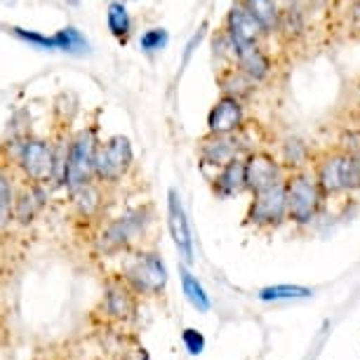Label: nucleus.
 <instances>
[{
    "label": "nucleus",
    "instance_id": "1",
    "mask_svg": "<svg viewBox=\"0 0 360 360\" xmlns=\"http://www.w3.org/2000/svg\"><path fill=\"white\" fill-rule=\"evenodd\" d=\"M120 278L137 297H158L167 288V266L153 250H134L125 257Z\"/></svg>",
    "mask_w": 360,
    "mask_h": 360
},
{
    "label": "nucleus",
    "instance_id": "2",
    "mask_svg": "<svg viewBox=\"0 0 360 360\" xmlns=\"http://www.w3.org/2000/svg\"><path fill=\"white\" fill-rule=\"evenodd\" d=\"M285 205H288V221L297 226H309L323 207L325 195L318 186L316 176L307 169H292L285 176Z\"/></svg>",
    "mask_w": 360,
    "mask_h": 360
},
{
    "label": "nucleus",
    "instance_id": "3",
    "mask_svg": "<svg viewBox=\"0 0 360 360\" xmlns=\"http://www.w3.org/2000/svg\"><path fill=\"white\" fill-rule=\"evenodd\" d=\"M17 146L15 155H10V162L19 172V179L33 181V184H50L54 179V146L50 139L43 137H24L12 141Z\"/></svg>",
    "mask_w": 360,
    "mask_h": 360
},
{
    "label": "nucleus",
    "instance_id": "4",
    "mask_svg": "<svg viewBox=\"0 0 360 360\" xmlns=\"http://www.w3.org/2000/svg\"><path fill=\"white\" fill-rule=\"evenodd\" d=\"M99 137L97 127H83L69 141V155L64 167V188L69 193L94 181V155H97Z\"/></svg>",
    "mask_w": 360,
    "mask_h": 360
},
{
    "label": "nucleus",
    "instance_id": "5",
    "mask_svg": "<svg viewBox=\"0 0 360 360\" xmlns=\"http://www.w3.org/2000/svg\"><path fill=\"white\" fill-rule=\"evenodd\" d=\"M316 181L321 186L323 195L346 193L360 188V158L344 153L342 148L325 153L316 162Z\"/></svg>",
    "mask_w": 360,
    "mask_h": 360
},
{
    "label": "nucleus",
    "instance_id": "6",
    "mask_svg": "<svg viewBox=\"0 0 360 360\" xmlns=\"http://www.w3.org/2000/svg\"><path fill=\"white\" fill-rule=\"evenodd\" d=\"M134 162L132 141L123 134H113L106 141H99L97 155H94V181L101 186L118 184L130 172Z\"/></svg>",
    "mask_w": 360,
    "mask_h": 360
},
{
    "label": "nucleus",
    "instance_id": "7",
    "mask_svg": "<svg viewBox=\"0 0 360 360\" xmlns=\"http://www.w3.org/2000/svg\"><path fill=\"white\" fill-rule=\"evenodd\" d=\"M146 212L144 210H134V212H127L118 219H111L101 229L99 233V252L104 255H120V252H130V250L137 245V240L146 233L148 226Z\"/></svg>",
    "mask_w": 360,
    "mask_h": 360
},
{
    "label": "nucleus",
    "instance_id": "8",
    "mask_svg": "<svg viewBox=\"0 0 360 360\" xmlns=\"http://www.w3.org/2000/svg\"><path fill=\"white\" fill-rule=\"evenodd\" d=\"M285 181V179H283ZM276 184L266 191L252 193L245 219L255 229H278L288 219V205H285V184Z\"/></svg>",
    "mask_w": 360,
    "mask_h": 360
},
{
    "label": "nucleus",
    "instance_id": "9",
    "mask_svg": "<svg viewBox=\"0 0 360 360\" xmlns=\"http://www.w3.org/2000/svg\"><path fill=\"white\" fill-rule=\"evenodd\" d=\"M167 229H169V236H172L176 252L181 257V264L191 266L195 259L191 224H188L186 210L181 205V198H179V193H176V188H169L167 191Z\"/></svg>",
    "mask_w": 360,
    "mask_h": 360
},
{
    "label": "nucleus",
    "instance_id": "10",
    "mask_svg": "<svg viewBox=\"0 0 360 360\" xmlns=\"http://www.w3.org/2000/svg\"><path fill=\"white\" fill-rule=\"evenodd\" d=\"M285 179L283 167L274 155L266 151H252L245 155V186L250 193H259L281 184Z\"/></svg>",
    "mask_w": 360,
    "mask_h": 360
},
{
    "label": "nucleus",
    "instance_id": "11",
    "mask_svg": "<svg viewBox=\"0 0 360 360\" xmlns=\"http://www.w3.org/2000/svg\"><path fill=\"white\" fill-rule=\"evenodd\" d=\"M137 309H139V297L123 283V278L120 276L108 278L104 288L106 316L118 323H130L137 318Z\"/></svg>",
    "mask_w": 360,
    "mask_h": 360
},
{
    "label": "nucleus",
    "instance_id": "12",
    "mask_svg": "<svg viewBox=\"0 0 360 360\" xmlns=\"http://www.w3.org/2000/svg\"><path fill=\"white\" fill-rule=\"evenodd\" d=\"M47 205V191L43 184H33V181L17 179L15 191V221L22 226H29L38 219Z\"/></svg>",
    "mask_w": 360,
    "mask_h": 360
},
{
    "label": "nucleus",
    "instance_id": "13",
    "mask_svg": "<svg viewBox=\"0 0 360 360\" xmlns=\"http://www.w3.org/2000/svg\"><path fill=\"white\" fill-rule=\"evenodd\" d=\"M243 141L236 134H207L200 139V162L214 169L224 167L233 158H240Z\"/></svg>",
    "mask_w": 360,
    "mask_h": 360
},
{
    "label": "nucleus",
    "instance_id": "14",
    "mask_svg": "<svg viewBox=\"0 0 360 360\" xmlns=\"http://www.w3.org/2000/svg\"><path fill=\"white\" fill-rule=\"evenodd\" d=\"M243 104L233 97H219L207 113V134H236L243 130Z\"/></svg>",
    "mask_w": 360,
    "mask_h": 360
},
{
    "label": "nucleus",
    "instance_id": "15",
    "mask_svg": "<svg viewBox=\"0 0 360 360\" xmlns=\"http://www.w3.org/2000/svg\"><path fill=\"white\" fill-rule=\"evenodd\" d=\"M224 33L231 40V45L236 47V45H252V43L259 45V40L266 31L262 29L259 22L240 3H236L226 15V29H224Z\"/></svg>",
    "mask_w": 360,
    "mask_h": 360
},
{
    "label": "nucleus",
    "instance_id": "16",
    "mask_svg": "<svg viewBox=\"0 0 360 360\" xmlns=\"http://www.w3.org/2000/svg\"><path fill=\"white\" fill-rule=\"evenodd\" d=\"M212 191H214L217 198H233V195H240L243 191H248V186H245V155L233 158L224 167L217 169V174L212 179Z\"/></svg>",
    "mask_w": 360,
    "mask_h": 360
},
{
    "label": "nucleus",
    "instance_id": "17",
    "mask_svg": "<svg viewBox=\"0 0 360 360\" xmlns=\"http://www.w3.org/2000/svg\"><path fill=\"white\" fill-rule=\"evenodd\" d=\"M233 62H236V69L245 73L252 83L264 80L271 73V59H269V54L264 52L262 45H255V43L252 45H236Z\"/></svg>",
    "mask_w": 360,
    "mask_h": 360
},
{
    "label": "nucleus",
    "instance_id": "18",
    "mask_svg": "<svg viewBox=\"0 0 360 360\" xmlns=\"http://www.w3.org/2000/svg\"><path fill=\"white\" fill-rule=\"evenodd\" d=\"M17 174L10 160H0V233H8L15 224Z\"/></svg>",
    "mask_w": 360,
    "mask_h": 360
},
{
    "label": "nucleus",
    "instance_id": "19",
    "mask_svg": "<svg viewBox=\"0 0 360 360\" xmlns=\"http://www.w3.org/2000/svg\"><path fill=\"white\" fill-rule=\"evenodd\" d=\"M69 195L80 219H94L104 210V193H101L99 181H90V184L80 186L78 191H73Z\"/></svg>",
    "mask_w": 360,
    "mask_h": 360
},
{
    "label": "nucleus",
    "instance_id": "20",
    "mask_svg": "<svg viewBox=\"0 0 360 360\" xmlns=\"http://www.w3.org/2000/svg\"><path fill=\"white\" fill-rule=\"evenodd\" d=\"M179 281H181V292H184L186 302L198 311V314H207L212 309V302H210L207 290L202 288V283L195 278L191 271H188L186 264H179Z\"/></svg>",
    "mask_w": 360,
    "mask_h": 360
},
{
    "label": "nucleus",
    "instance_id": "21",
    "mask_svg": "<svg viewBox=\"0 0 360 360\" xmlns=\"http://www.w3.org/2000/svg\"><path fill=\"white\" fill-rule=\"evenodd\" d=\"M238 3L259 22L264 31H274L281 24V10H278L276 0H238Z\"/></svg>",
    "mask_w": 360,
    "mask_h": 360
},
{
    "label": "nucleus",
    "instance_id": "22",
    "mask_svg": "<svg viewBox=\"0 0 360 360\" xmlns=\"http://www.w3.org/2000/svg\"><path fill=\"white\" fill-rule=\"evenodd\" d=\"M106 26H108V31H111V36L115 40L127 43V38H130V33H132V19H130V15H127V8H125L123 0H113V3L108 5Z\"/></svg>",
    "mask_w": 360,
    "mask_h": 360
},
{
    "label": "nucleus",
    "instance_id": "23",
    "mask_svg": "<svg viewBox=\"0 0 360 360\" xmlns=\"http://www.w3.org/2000/svg\"><path fill=\"white\" fill-rule=\"evenodd\" d=\"M219 85L224 90V97H233L240 101L243 97H248V94L252 92L255 83L243 71H238L236 66H231V69H224L219 73Z\"/></svg>",
    "mask_w": 360,
    "mask_h": 360
},
{
    "label": "nucleus",
    "instance_id": "24",
    "mask_svg": "<svg viewBox=\"0 0 360 360\" xmlns=\"http://www.w3.org/2000/svg\"><path fill=\"white\" fill-rule=\"evenodd\" d=\"M262 302H295V299H309L314 297V290L304 285H269L257 292Z\"/></svg>",
    "mask_w": 360,
    "mask_h": 360
},
{
    "label": "nucleus",
    "instance_id": "25",
    "mask_svg": "<svg viewBox=\"0 0 360 360\" xmlns=\"http://www.w3.org/2000/svg\"><path fill=\"white\" fill-rule=\"evenodd\" d=\"M54 40H57V50L62 52H69V54H80V52H87L90 43L85 40V36L80 33L78 29L73 26H66V29L54 33Z\"/></svg>",
    "mask_w": 360,
    "mask_h": 360
},
{
    "label": "nucleus",
    "instance_id": "26",
    "mask_svg": "<svg viewBox=\"0 0 360 360\" xmlns=\"http://www.w3.org/2000/svg\"><path fill=\"white\" fill-rule=\"evenodd\" d=\"M10 33L12 36H17L19 40H24V43H29L33 47H40V50H57V40H54V36H43V33H36V31L19 29V26H12Z\"/></svg>",
    "mask_w": 360,
    "mask_h": 360
},
{
    "label": "nucleus",
    "instance_id": "27",
    "mask_svg": "<svg viewBox=\"0 0 360 360\" xmlns=\"http://www.w3.org/2000/svg\"><path fill=\"white\" fill-rule=\"evenodd\" d=\"M167 31L165 29H148L141 33V38H139V47H141V52H146V54H155V52H160L162 47L167 45Z\"/></svg>",
    "mask_w": 360,
    "mask_h": 360
},
{
    "label": "nucleus",
    "instance_id": "28",
    "mask_svg": "<svg viewBox=\"0 0 360 360\" xmlns=\"http://www.w3.org/2000/svg\"><path fill=\"white\" fill-rule=\"evenodd\" d=\"M181 344H184V349L188 356H200L202 351H205V335H202L200 330L195 328H184L181 330Z\"/></svg>",
    "mask_w": 360,
    "mask_h": 360
}]
</instances>
